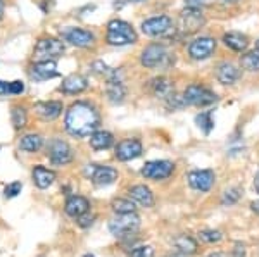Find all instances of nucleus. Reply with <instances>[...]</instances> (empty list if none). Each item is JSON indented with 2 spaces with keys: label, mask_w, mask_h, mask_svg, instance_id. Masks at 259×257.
Returning a JSON list of instances; mask_svg holds the SVG:
<instances>
[{
  "label": "nucleus",
  "mask_w": 259,
  "mask_h": 257,
  "mask_svg": "<svg viewBox=\"0 0 259 257\" xmlns=\"http://www.w3.org/2000/svg\"><path fill=\"white\" fill-rule=\"evenodd\" d=\"M66 47L61 40L57 38H41L35 47V52H33V57L35 61H56L57 57H61L64 54Z\"/></svg>",
  "instance_id": "obj_7"
},
{
  "label": "nucleus",
  "mask_w": 259,
  "mask_h": 257,
  "mask_svg": "<svg viewBox=\"0 0 259 257\" xmlns=\"http://www.w3.org/2000/svg\"><path fill=\"white\" fill-rule=\"evenodd\" d=\"M214 76H216V80H218V83H221L223 86H230V85H235V83L240 80L242 69L237 64H233V62L223 61L216 66Z\"/></svg>",
  "instance_id": "obj_14"
},
{
  "label": "nucleus",
  "mask_w": 259,
  "mask_h": 257,
  "mask_svg": "<svg viewBox=\"0 0 259 257\" xmlns=\"http://www.w3.org/2000/svg\"><path fill=\"white\" fill-rule=\"evenodd\" d=\"M126 86H124V81H114L109 80L106 83V97L111 104H123L124 98H126Z\"/></svg>",
  "instance_id": "obj_24"
},
{
  "label": "nucleus",
  "mask_w": 259,
  "mask_h": 257,
  "mask_svg": "<svg viewBox=\"0 0 259 257\" xmlns=\"http://www.w3.org/2000/svg\"><path fill=\"white\" fill-rule=\"evenodd\" d=\"M182 95L187 106H194V107H209L212 104L218 102V98H220L212 90L200 85V83H190V85L183 90Z\"/></svg>",
  "instance_id": "obj_3"
},
{
  "label": "nucleus",
  "mask_w": 259,
  "mask_h": 257,
  "mask_svg": "<svg viewBox=\"0 0 259 257\" xmlns=\"http://www.w3.org/2000/svg\"><path fill=\"white\" fill-rule=\"evenodd\" d=\"M206 24V16L202 9L197 7H185L178 14V31L182 35H195Z\"/></svg>",
  "instance_id": "obj_4"
},
{
  "label": "nucleus",
  "mask_w": 259,
  "mask_h": 257,
  "mask_svg": "<svg viewBox=\"0 0 259 257\" xmlns=\"http://www.w3.org/2000/svg\"><path fill=\"white\" fill-rule=\"evenodd\" d=\"M197 242L194 238L189 237V235H180V237L175 238V250L182 255H194L197 252Z\"/></svg>",
  "instance_id": "obj_27"
},
{
  "label": "nucleus",
  "mask_w": 259,
  "mask_h": 257,
  "mask_svg": "<svg viewBox=\"0 0 259 257\" xmlns=\"http://www.w3.org/2000/svg\"><path fill=\"white\" fill-rule=\"evenodd\" d=\"M140 226V218L135 213L128 214H118V218H114L109 223V231L114 237H128V235L135 233Z\"/></svg>",
  "instance_id": "obj_10"
},
{
  "label": "nucleus",
  "mask_w": 259,
  "mask_h": 257,
  "mask_svg": "<svg viewBox=\"0 0 259 257\" xmlns=\"http://www.w3.org/2000/svg\"><path fill=\"white\" fill-rule=\"evenodd\" d=\"M207 257H227L225 254H221V252H214V254H209Z\"/></svg>",
  "instance_id": "obj_45"
},
{
  "label": "nucleus",
  "mask_w": 259,
  "mask_h": 257,
  "mask_svg": "<svg viewBox=\"0 0 259 257\" xmlns=\"http://www.w3.org/2000/svg\"><path fill=\"white\" fill-rule=\"evenodd\" d=\"M216 47H218V41H216L212 36H197L189 43V52L190 59L194 61H206L209 57L214 56Z\"/></svg>",
  "instance_id": "obj_8"
},
{
  "label": "nucleus",
  "mask_w": 259,
  "mask_h": 257,
  "mask_svg": "<svg viewBox=\"0 0 259 257\" xmlns=\"http://www.w3.org/2000/svg\"><path fill=\"white\" fill-rule=\"evenodd\" d=\"M89 209H90V202L81 195L69 197L68 200H66V205H64L66 214L71 218H80L85 213H89Z\"/></svg>",
  "instance_id": "obj_21"
},
{
  "label": "nucleus",
  "mask_w": 259,
  "mask_h": 257,
  "mask_svg": "<svg viewBox=\"0 0 259 257\" xmlns=\"http://www.w3.org/2000/svg\"><path fill=\"white\" fill-rule=\"evenodd\" d=\"M240 197H242V188H239V186H233V188L225 190L223 197H221V204H223V205H233V204H237V202L240 200Z\"/></svg>",
  "instance_id": "obj_32"
},
{
  "label": "nucleus",
  "mask_w": 259,
  "mask_h": 257,
  "mask_svg": "<svg viewBox=\"0 0 259 257\" xmlns=\"http://www.w3.org/2000/svg\"><path fill=\"white\" fill-rule=\"evenodd\" d=\"M199 238L206 243H218L220 240L223 238V235H221V231L218 230H204L199 233Z\"/></svg>",
  "instance_id": "obj_34"
},
{
  "label": "nucleus",
  "mask_w": 259,
  "mask_h": 257,
  "mask_svg": "<svg viewBox=\"0 0 259 257\" xmlns=\"http://www.w3.org/2000/svg\"><path fill=\"white\" fill-rule=\"evenodd\" d=\"M240 68L247 73H259V50H247L240 56Z\"/></svg>",
  "instance_id": "obj_28"
},
{
  "label": "nucleus",
  "mask_w": 259,
  "mask_h": 257,
  "mask_svg": "<svg viewBox=\"0 0 259 257\" xmlns=\"http://www.w3.org/2000/svg\"><path fill=\"white\" fill-rule=\"evenodd\" d=\"M187 181L192 190L206 193L216 183V173L212 169H194L187 175Z\"/></svg>",
  "instance_id": "obj_11"
},
{
  "label": "nucleus",
  "mask_w": 259,
  "mask_h": 257,
  "mask_svg": "<svg viewBox=\"0 0 259 257\" xmlns=\"http://www.w3.org/2000/svg\"><path fill=\"white\" fill-rule=\"evenodd\" d=\"M30 76L35 81H45V80L57 78L59 76V73H57L56 61H36L35 64L31 66Z\"/></svg>",
  "instance_id": "obj_17"
},
{
  "label": "nucleus",
  "mask_w": 259,
  "mask_h": 257,
  "mask_svg": "<svg viewBox=\"0 0 259 257\" xmlns=\"http://www.w3.org/2000/svg\"><path fill=\"white\" fill-rule=\"evenodd\" d=\"M36 114L45 121H54L56 118H59L62 113V102L59 100H49V102H40L35 106Z\"/></svg>",
  "instance_id": "obj_22"
},
{
  "label": "nucleus",
  "mask_w": 259,
  "mask_h": 257,
  "mask_svg": "<svg viewBox=\"0 0 259 257\" xmlns=\"http://www.w3.org/2000/svg\"><path fill=\"white\" fill-rule=\"evenodd\" d=\"M221 41H223V45L227 48H230L232 52H237V54H244L247 52L249 48V36L245 35V33H240V31H228L223 35V38H221Z\"/></svg>",
  "instance_id": "obj_18"
},
{
  "label": "nucleus",
  "mask_w": 259,
  "mask_h": 257,
  "mask_svg": "<svg viewBox=\"0 0 259 257\" xmlns=\"http://www.w3.org/2000/svg\"><path fill=\"white\" fill-rule=\"evenodd\" d=\"M85 257H95V255H92V254H87Z\"/></svg>",
  "instance_id": "obj_49"
},
{
  "label": "nucleus",
  "mask_w": 259,
  "mask_h": 257,
  "mask_svg": "<svg viewBox=\"0 0 259 257\" xmlns=\"http://www.w3.org/2000/svg\"><path fill=\"white\" fill-rule=\"evenodd\" d=\"M23 92H24V83L23 81L16 80V81H11L9 83V93L19 95V93H23Z\"/></svg>",
  "instance_id": "obj_38"
},
{
  "label": "nucleus",
  "mask_w": 259,
  "mask_h": 257,
  "mask_svg": "<svg viewBox=\"0 0 259 257\" xmlns=\"http://www.w3.org/2000/svg\"><path fill=\"white\" fill-rule=\"evenodd\" d=\"M227 2H228V0H227Z\"/></svg>",
  "instance_id": "obj_50"
},
{
  "label": "nucleus",
  "mask_w": 259,
  "mask_h": 257,
  "mask_svg": "<svg viewBox=\"0 0 259 257\" xmlns=\"http://www.w3.org/2000/svg\"><path fill=\"white\" fill-rule=\"evenodd\" d=\"M128 195L132 197L137 204H140L142 207H152L154 205V193H152V190L145 185L132 186V188L128 190Z\"/></svg>",
  "instance_id": "obj_23"
},
{
  "label": "nucleus",
  "mask_w": 259,
  "mask_h": 257,
  "mask_svg": "<svg viewBox=\"0 0 259 257\" xmlns=\"http://www.w3.org/2000/svg\"><path fill=\"white\" fill-rule=\"evenodd\" d=\"M142 33L145 36H150V38H157V36H166L169 35L171 31L175 33V23L169 16L161 14V16H154V18H149L145 21H142Z\"/></svg>",
  "instance_id": "obj_6"
},
{
  "label": "nucleus",
  "mask_w": 259,
  "mask_h": 257,
  "mask_svg": "<svg viewBox=\"0 0 259 257\" xmlns=\"http://www.w3.org/2000/svg\"><path fill=\"white\" fill-rule=\"evenodd\" d=\"M140 173L145 180H152V181L168 180V178L175 173V163L166 161V159L149 161V163L144 164V168H142Z\"/></svg>",
  "instance_id": "obj_9"
},
{
  "label": "nucleus",
  "mask_w": 259,
  "mask_h": 257,
  "mask_svg": "<svg viewBox=\"0 0 259 257\" xmlns=\"http://www.w3.org/2000/svg\"><path fill=\"white\" fill-rule=\"evenodd\" d=\"M126 2H144V0H126Z\"/></svg>",
  "instance_id": "obj_47"
},
{
  "label": "nucleus",
  "mask_w": 259,
  "mask_h": 257,
  "mask_svg": "<svg viewBox=\"0 0 259 257\" xmlns=\"http://www.w3.org/2000/svg\"><path fill=\"white\" fill-rule=\"evenodd\" d=\"M254 188H256V192L259 193V171H257L256 178H254Z\"/></svg>",
  "instance_id": "obj_44"
},
{
  "label": "nucleus",
  "mask_w": 259,
  "mask_h": 257,
  "mask_svg": "<svg viewBox=\"0 0 259 257\" xmlns=\"http://www.w3.org/2000/svg\"><path fill=\"white\" fill-rule=\"evenodd\" d=\"M150 90H152L154 97H157L159 100H168L171 95H175V83L166 76H157L150 81Z\"/></svg>",
  "instance_id": "obj_20"
},
{
  "label": "nucleus",
  "mask_w": 259,
  "mask_h": 257,
  "mask_svg": "<svg viewBox=\"0 0 259 257\" xmlns=\"http://www.w3.org/2000/svg\"><path fill=\"white\" fill-rule=\"evenodd\" d=\"M256 50H259V38H257V41H256Z\"/></svg>",
  "instance_id": "obj_48"
},
{
  "label": "nucleus",
  "mask_w": 259,
  "mask_h": 257,
  "mask_svg": "<svg viewBox=\"0 0 259 257\" xmlns=\"http://www.w3.org/2000/svg\"><path fill=\"white\" fill-rule=\"evenodd\" d=\"M90 68H92V71H94L95 74H99V76H107V74L111 73V69H112L104 61H94Z\"/></svg>",
  "instance_id": "obj_35"
},
{
  "label": "nucleus",
  "mask_w": 259,
  "mask_h": 257,
  "mask_svg": "<svg viewBox=\"0 0 259 257\" xmlns=\"http://www.w3.org/2000/svg\"><path fill=\"white\" fill-rule=\"evenodd\" d=\"M85 176L94 181L97 186H109L118 180V171L109 166H99V164H89L85 168Z\"/></svg>",
  "instance_id": "obj_12"
},
{
  "label": "nucleus",
  "mask_w": 259,
  "mask_h": 257,
  "mask_svg": "<svg viewBox=\"0 0 259 257\" xmlns=\"http://www.w3.org/2000/svg\"><path fill=\"white\" fill-rule=\"evenodd\" d=\"M4 14V0H0V18H2Z\"/></svg>",
  "instance_id": "obj_46"
},
{
  "label": "nucleus",
  "mask_w": 259,
  "mask_h": 257,
  "mask_svg": "<svg viewBox=\"0 0 259 257\" xmlns=\"http://www.w3.org/2000/svg\"><path fill=\"white\" fill-rule=\"evenodd\" d=\"M250 209H252L256 214H259V200L257 202H252V204H250Z\"/></svg>",
  "instance_id": "obj_43"
},
{
  "label": "nucleus",
  "mask_w": 259,
  "mask_h": 257,
  "mask_svg": "<svg viewBox=\"0 0 259 257\" xmlns=\"http://www.w3.org/2000/svg\"><path fill=\"white\" fill-rule=\"evenodd\" d=\"M47 157L52 164L56 166H64L73 161V150L66 142L62 140H52L47 147Z\"/></svg>",
  "instance_id": "obj_13"
},
{
  "label": "nucleus",
  "mask_w": 259,
  "mask_h": 257,
  "mask_svg": "<svg viewBox=\"0 0 259 257\" xmlns=\"http://www.w3.org/2000/svg\"><path fill=\"white\" fill-rule=\"evenodd\" d=\"M244 255H245V248H244V245L237 243L235 248H233V255H232V257H244Z\"/></svg>",
  "instance_id": "obj_41"
},
{
  "label": "nucleus",
  "mask_w": 259,
  "mask_h": 257,
  "mask_svg": "<svg viewBox=\"0 0 259 257\" xmlns=\"http://www.w3.org/2000/svg\"><path fill=\"white\" fill-rule=\"evenodd\" d=\"M78 219V225H80L81 228H89L92 223H94V219H95V216L94 214H89V213H85L83 216H80V218H76Z\"/></svg>",
  "instance_id": "obj_39"
},
{
  "label": "nucleus",
  "mask_w": 259,
  "mask_h": 257,
  "mask_svg": "<svg viewBox=\"0 0 259 257\" xmlns=\"http://www.w3.org/2000/svg\"><path fill=\"white\" fill-rule=\"evenodd\" d=\"M54 180H56V173L44 168V166H35V169H33V181H35V185L38 188H49L54 183Z\"/></svg>",
  "instance_id": "obj_25"
},
{
  "label": "nucleus",
  "mask_w": 259,
  "mask_h": 257,
  "mask_svg": "<svg viewBox=\"0 0 259 257\" xmlns=\"http://www.w3.org/2000/svg\"><path fill=\"white\" fill-rule=\"evenodd\" d=\"M171 54H168L162 43H149L140 52V64L145 69H157L162 66H169Z\"/></svg>",
  "instance_id": "obj_5"
},
{
  "label": "nucleus",
  "mask_w": 259,
  "mask_h": 257,
  "mask_svg": "<svg viewBox=\"0 0 259 257\" xmlns=\"http://www.w3.org/2000/svg\"><path fill=\"white\" fill-rule=\"evenodd\" d=\"M62 38L78 48H90L95 41L94 33L83 30V28H68L62 31Z\"/></svg>",
  "instance_id": "obj_15"
},
{
  "label": "nucleus",
  "mask_w": 259,
  "mask_h": 257,
  "mask_svg": "<svg viewBox=\"0 0 259 257\" xmlns=\"http://www.w3.org/2000/svg\"><path fill=\"white\" fill-rule=\"evenodd\" d=\"M12 124H14L16 130H21L23 126H26V121H28V116H26V111L23 107H12Z\"/></svg>",
  "instance_id": "obj_33"
},
{
  "label": "nucleus",
  "mask_w": 259,
  "mask_h": 257,
  "mask_svg": "<svg viewBox=\"0 0 259 257\" xmlns=\"http://www.w3.org/2000/svg\"><path fill=\"white\" fill-rule=\"evenodd\" d=\"M89 88V80L81 74H69L68 78H64L59 86V90L66 95H78Z\"/></svg>",
  "instance_id": "obj_19"
},
{
  "label": "nucleus",
  "mask_w": 259,
  "mask_h": 257,
  "mask_svg": "<svg viewBox=\"0 0 259 257\" xmlns=\"http://www.w3.org/2000/svg\"><path fill=\"white\" fill-rule=\"evenodd\" d=\"M195 124L204 135H209L212 130H214V116H212V111H202L195 116Z\"/></svg>",
  "instance_id": "obj_29"
},
{
  "label": "nucleus",
  "mask_w": 259,
  "mask_h": 257,
  "mask_svg": "<svg viewBox=\"0 0 259 257\" xmlns=\"http://www.w3.org/2000/svg\"><path fill=\"white\" fill-rule=\"evenodd\" d=\"M9 93V83L0 80V95H7Z\"/></svg>",
  "instance_id": "obj_42"
},
{
  "label": "nucleus",
  "mask_w": 259,
  "mask_h": 257,
  "mask_svg": "<svg viewBox=\"0 0 259 257\" xmlns=\"http://www.w3.org/2000/svg\"><path fill=\"white\" fill-rule=\"evenodd\" d=\"M130 257H154V248L150 245L137 247L135 250L130 254Z\"/></svg>",
  "instance_id": "obj_37"
},
{
  "label": "nucleus",
  "mask_w": 259,
  "mask_h": 257,
  "mask_svg": "<svg viewBox=\"0 0 259 257\" xmlns=\"http://www.w3.org/2000/svg\"><path fill=\"white\" fill-rule=\"evenodd\" d=\"M21 188H23V185H21L19 181L9 183L6 188H4V197H6V198H14L16 195H19V193H21Z\"/></svg>",
  "instance_id": "obj_36"
},
{
  "label": "nucleus",
  "mask_w": 259,
  "mask_h": 257,
  "mask_svg": "<svg viewBox=\"0 0 259 257\" xmlns=\"http://www.w3.org/2000/svg\"><path fill=\"white\" fill-rule=\"evenodd\" d=\"M66 131L76 138L94 135L100 126V114L90 102H74L66 111Z\"/></svg>",
  "instance_id": "obj_1"
},
{
  "label": "nucleus",
  "mask_w": 259,
  "mask_h": 257,
  "mask_svg": "<svg viewBox=\"0 0 259 257\" xmlns=\"http://www.w3.org/2000/svg\"><path fill=\"white\" fill-rule=\"evenodd\" d=\"M142 150H144V147H142L140 140L128 138V140H123V142L118 143L114 156L118 161H133L142 156Z\"/></svg>",
  "instance_id": "obj_16"
},
{
  "label": "nucleus",
  "mask_w": 259,
  "mask_h": 257,
  "mask_svg": "<svg viewBox=\"0 0 259 257\" xmlns=\"http://www.w3.org/2000/svg\"><path fill=\"white\" fill-rule=\"evenodd\" d=\"M106 41L112 47H126L139 41V35L133 26L123 19H112L107 23Z\"/></svg>",
  "instance_id": "obj_2"
},
{
  "label": "nucleus",
  "mask_w": 259,
  "mask_h": 257,
  "mask_svg": "<svg viewBox=\"0 0 259 257\" xmlns=\"http://www.w3.org/2000/svg\"><path fill=\"white\" fill-rule=\"evenodd\" d=\"M112 211L118 214H128V213H135V204L133 202L126 200V198H116V200H112Z\"/></svg>",
  "instance_id": "obj_31"
},
{
  "label": "nucleus",
  "mask_w": 259,
  "mask_h": 257,
  "mask_svg": "<svg viewBox=\"0 0 259 257\" xmlns=\"http://www.w3.org/2000/svg\"><path fill=\"white\" fill-rule=\"evenodd\" d=\"M41 145H44V140H41L40 135H26V136H23L21 142H19L21 150L30 152V154H33V152H38L41 148Z\"/></svg>",
  "instance_id": "obj_30"
},
{
  "label": "nucleus",
  "mask_w": 259,
  "mask_h": 257,
  "mask_svg": "<svg viewBox=\"0 0 259 257\" xmlns=\"http://www.w3.org/2000/svg\"><path fill=\"white\" fill-rule=\"evenodd\" d=\"M185 2V7H197V9H202L206 6V0H183Z\"/></svg>",
  "instance_id": "obj_40"
},
{
  "label": "nucleus",
  "mask_w": 259,
  "mask_h": 257,
  "mask_svg": "<svg viewBox=\"0 0 259 257\" xmlns=\"http://www.w3.org/2000/svg\"><path fill=\"white\" fill-rule=\"evenodd\" d=\"M112 143H114V136L109 131L97 130L94 135H90V147L94 150H106V148L112 147Z\"/></svg>",
  "instance_id": "obj_26"
}]
</instances>
